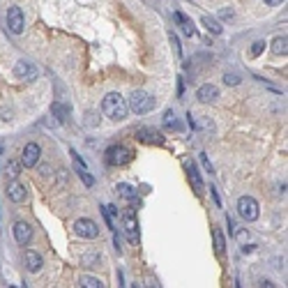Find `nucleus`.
<instances>
[{"instance_id": "obj_1", "label": "nucleus", "mask_w": 288, "mask_h": 288, "mask_svg": "<svg viewBox=\"0 0 288 288\" xmlns=\"http://www.w3.org/2000/svg\"><path fill=\"white\" fill-rule=\"evenodd\" d=\"M102 111H104L106 118H111L115 123H120L127 118L129 113V106H127V99H125L120 92H108V95L102 99Z\"/></svg>"}, {"instance_id": "obj_2", "label": "nucleus", "mask_w": 288, "mask_h": 288, "mask_svg": "<svg viewBox=\"0 0 288 288\" xmlns=\"http://www.w3.org/2000/svg\"><path fill=\"white\" fill-rule=\"evenodd\" d=\"M129 111H134V113H139V115H145L150 113L155 106H157V99L150 95V92H145V90H134L129 97Z\"/></svg>"}, {"instance_id": "obj_3", "label": "nucleus", "mask_w": 288, "mask_h": 288, "mask_svg": "<svg viewBox=\"0 0 288 288\" xmlns=\"http://www.w3.org/2000/svg\"><path fill=\"white\" fill-rule=\"evenodd\" d=\"M237 215L245 219V221H256L258 219V203L253 201L252 196H242L240 201H237Z\"/></svg>"}, {"instance_id": "obj_4", "label": "nucleus", "mask_w": 288, "mask_h": 288, "mask_svg": "<svg viewBox=\"0 0 288 288\" xmlns=\"http://www.w3.org/2000/svg\"><path fill=\"white\" fill-rule=\"evenodd\" d=\"M127 162H131V152L123 145H113L106 150V164L108 166H125Z\"/></svg>"}, {"instance_id": "obj_5", "label": "nucleus", "mask_w": 288, "mask_h": 288, "mask_svg": "<svg viewBox=\"0 0 288 288\" xmlns=\"http://www.w3.org/2000/svg\"><path fill=\"white\" fill-rule=\"evenodd\" d=\"M23 26H26V21H23L21 7H9L7 9V28L14 35H21V33H23Z\"/></svg>"}, {"instance_id": "obj_6", "label": "nucleus", "mask_w": 288, "mask_h": 288, "mask_svg": "<svg viewBox=\"0 0 288 288\" xmlns=\"http://www.w3.org/2000/svg\"><path fill=\"white\" fill-rule=\"evenodd\" d=\"M74 231H76L81 237H88V240H95V237L99 235V226H97L92 219H79V221L74 224Z\"/></svg>"}, {"instance_id": "obj_7", "label": "nucleus", "mask_w": 288, "mask_h": 288, "mask_svg": "<svg viewBox=\"0 0 288 288\" xmlns=\"http://www.w3.org/2000/svg\"><path fill=\"white\" fill-rule=\"evenodd\" d=\"M14 76L18 81H35L37 79V67L33 62H26V60H18L14 65Z\"/></svg>"}, {"instance_id": "obj_8", "label": "nucleus", "mask_w": 288, "mask_h": 288, "mask_svg": "<svg viewBox=\"0 0 288 288\" xmlns=\"http://www.w3.org/2000/svg\"><path fill=\"white\" fill-rule=\"evenodd\" d=\"M39 155H42L39 145H37V143H28L26 148H23V155H21V166L33 168V166L39 162Z\"/></svg>"}, {"instance_id": "obj_9", "label": "nucleus", "mask_w": 288, "mask_h": 288, "mask_svg": "<svg viewBox=\"0 0 288 288\" xmlns=\"http://www.w3.org/2000/svg\"><path fill=\"white\" fill-rule=\"evenodd\" d=\"M136 136H139L143 143H152V145H162V143H164V136H162L157 129H152V127H141V129L136 131Z\"/></svg>"}, {"instance_id": "obj_10", "label": "nucleus", "mask_w": 288, "mask_h": 288, "mask_svg": "<svg viewBox=\"0 0 288 288\" xmlns=\"http://www.w3.org/2000/svg\"><path fill=\"white\" fill-rule=\"evenodd\" d=\"M14 237H17L18 245H28L30 237H33V228H30V224H26V221H17V224H14Z\"/></svg>"}, {"instance_id": "obj_11", "label": "nucleus", "mask_w": 288, "mask_h": 288, "mask_svg": "<svg viewBox=\"0 0 288 288\" xmlns=\"http://www.w3.org/2000/svg\"><path fill=\"white\" fill-rule=\"evenodd\" d=\"M198 102H203V104H210V102H215L219 97V90L217 86H212V83H205V86L198 88Z\"/></svg>"}, {"instance_id": "obj_12", "label": "nucleus", "mask_w": 288, "mask_h": 288, "mask_svg": "<svg viewBox=\"0 0 288 288\" xmlns=\"http://www.w3.org/2000/svg\"><path fill=\"white\" fill-rule=\"evenodd\" d=\"M7 196H9V201L23 203V201H26V187H23V184H18V182H12L7 187Z\"/></svg>"}, {"instance_id": "obj_13", "label": "nucleus", "mask_w": 288, "mask_h": 288, "mask_svg": "<svg viewBox=\"0 0 288 288\" xmlns=\"http://www.w3.org/2000/svg\"><path fill=\"white\" fill-rule=\"evenodd\" d=\"M125 233H127V240L129 242H136L139 240V226H136V221H134V217H125Z\"/></svg>"}, {"instance_id": "obj_14", "label": "nucleus", "mask_w": 288, "mask_h": 288, "mask_svg": "<svg viewBox=\"0 0 288 288\" xmlns=\"http://www.w3.org/2000/svg\"><path fill=\"white\" fill-rule=\"evenodd\" d=\"M175 21L180 23V28H182V33H184V35H189V37H192L194 33H196V26H194V21H189V18L184 17L182 12H175Z\"/></svg>"}, {"instance_id": "obj_15", "label": "nucleus", "mask_w": 288, "mask_h": 288, "mask_svg": "<svg viewBox=\"0 0 288 288\" xmlns=\"http://www.w3.org/2000/svg\"><path fill=\"white\" fill-rule=\"evenodd\" d=\"M26 265L30 272H39L42 270V256L37 252H26Z\"/></svg>"}, {"instance_id": "obj_16", "label": "nucleus", "mask_w": 288, "mask_h": 288, "mask_svg": "<svg viewBox=\"0 0 288 288\" xmlns=\"http://www.w3.org/2000/svg\"><path fill=\"white\" fill-rule=\"evenodd\" d=\"M189 180H192L194 192H196V194H203V192H205V184H203L201 175H198V171H196V166H189Z\"/></svg>"}, {"instance_id": "obj_17", "label": "nucleus", "mask_w": 288, "mask_h": 288, "mask_svg": "<svg viewBox=\"0 0 288 288\" xmlns=\"http://www.w3.org/2000/svg\"><path fill=\"white\" fill-rule=\"evenodd\" d=\"M115 192L120 194L123 198H127V201H134V198H136V189H134L131 184H127V182H120L118 187H115Z\"/></svg>"}, {"instance_id": "obj_18", "label": "nucleus", "mask_w": 288, "mask_h": 288, "mask_svg": "<svg viewBox=\"0 0 288 288\" xmlns=\"http://www.w3.org/2000/svg\"><path fill=\"white\" fill-rule=\"evenodd\" d=\"M272 53H274V55H286L288 53V39L286 37H277V39L272 42Z\"/></svg>"}, {"instance_id": "obj_19", "label": "nucleus", "mask_w": 288, "mask_h": 288, "mask_svg": "<svg viewBox=\"0 0 288 288\" xmlns=\"http://www.w3.org/2000/svg\"><path fill=\"white\" fill-rule=\"evenodd\" d=\"M203 26L208 28L212 35H221L224 33V28H221V23H219L217 18H210V17H203Z\"/></svg>"}, {"instance_id": "obj_20", "label": "nucleus", "mask_w": 288, "mask_h": 288, "mask_svg": "<svg viewBox=\"0 0 288 288\" xmlns=\"http://www.w3.org/2000/svg\"><path fill=\"white\" fill-rule=\"evenodd\" d=\"M81 261H83V265H88V268H95V265H99V261H102V253L99 252H88L81 256Z\"/></svg>"}, {"instance_id": "obj_21", "label": "nucleus", "mask_w": 288, "mask_h": 288, "mask_svg": "<svg viewBox=\"0 0 288 288\" xmlns=\"http://www.w3.org/2000/svg\"><path fill=\"white\" fill-rule=\"evenodd\" d=\"M212 237H215V252H217V253H224V249H226V240H224V233H221V228H215V231H212Z\"/></svg>"}, {"instance_id": "obj_22", "label": "nucleus", "mask_w": 288, "mask_h": 288, "mask_svg": "<svg viewBox=\"0 0 288 288\" xmlns=\"http://www.w3.org/2000/svg\"><path fill=\"white\" fill-rule=\"evenodd\" d=\"M79 286H83V288H102L104 286V281L97 279V277H88V274H83V277L79 279Z\"/></svg>"}, {"instance_id": "obj_23", "label": "nucleus", "mask_w": 288, "mask_h": 288, "mask_svg": "<svg viewBox=\"0 0 288 288\" xmlns=\"http://www.w3.org/2000/svg\"><path fill=\"white\" fill-rule=\"evenodd\" d=\"M18 171H21V162H7V178L9 180H17Z\"/></svg>"}, {"instance_id": "obj_24", "label": "nucleus", "mask_w": 288, "mask_h": 288, "mask_svg": "<svg viewBox=\"0 0 288 288\" xmlns=\"http://www.w3.org/2000/svg\"><path fill=\"white\" fill-rule=\"evenodd\" d=\"M53 113L58 115V120H60V123H67V115H70V111H67V106L53 104Z\"/></svg>"}, {"instance_id": "obj_25", "label": "nucleus", "mask_w": 288, "mask_h": 288, "mask_svg": "<svg viewBox=\"0 0 288 288\" xmlns=\"http://www.w3.org/2000/svg\"><path fill=\"white\" fill-rule=\"evenodd\" d=\"M164 125L166 127H173V129H180V125H178V120H175V113L171 111V108L164 113Z\"/></svg>"}, {"instance_id": "obj_26", "label": "nucleus", "mask_w": 288, "mask_h": 288, "mask_svg": "<svg viewBox=\"0 0 288 288\" xmlns=\"http://www.w3.org/2000/svg\"><path fill=\"white\" fill-rule=\"evenodd\" d=\"M224 83L226 86H240V76L237 74H224Z\"/></svg>"}, {"instance_id": "obj_27", "label": "nucleus", "mask_w": 288, "mask_h": 288, "mask_svg": "<svg viewBox=\"0 0 288 288\" xmlns=\"http://www.w3.org/2000/svg\"><path fill=\"white\" fill-rule=\"evenodd\" d=\"M263 49H265V42H253V46H252V55L253 58H258L263 53Z\"/></svg>"}, {"instance_id": "obj_28", "label": "nucleus", "mask_w": 288, "mask_h": 288, "mask_svg": "<svg viewBox=\"0 0 288 288\" xmlns=\"http://www.w3.org/2000/svg\"><path fill=\"white\" fill-rule=\"evenodd\" d=\"M76 171L81 173V178H83V182H86L88 187H92V182H95V180H92V178L88 175V171H86V168H76Z\"/></svg>"}, {"instance_id": "obj_29", "label": "nucleus", "mask_w": 288, "mask_h": 288, "mask_svg": "<svg viewBox=\"0 0 288 288\" xmlns=\"http://www.w3.org/2000/svg\"><path fill=\"white\" fill-rule=\"evenodd\" d=\"M233 17V9H221V18H231Z\"/></svg>"}, {"instance_id": "obj_30", "label": "nucleus", "mask_w": 288, "mask_h": 288, "mask_svg": "<svg viewBox=\"0 0 288 288\" xmlns=\"http://www.w3.org/2000/svg\"><path fill=\"white\" fill-rule=\"evenodd\" d=\"M281 2H284V0H265V5H270V7H277Z\"/></svg>"}, {"instance_id": "obj_31", "label": "nucleus", "mask_w": 288, "mask_h": 288, "mask_svg": "<svg viewBox=\"0 0 288 288\" xmlns=\"http://www.w3.org/2000/svg\"><path fill=\"white\" fill-rule=\"evenodd\" d=\"M2 152H5V143H0V157H2Z\"/></svg>"}]
</instances>
